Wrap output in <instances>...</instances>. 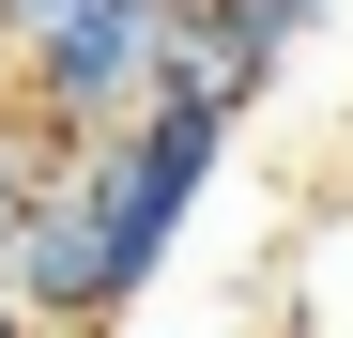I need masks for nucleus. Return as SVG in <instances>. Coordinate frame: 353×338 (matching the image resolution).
I'll list each match as a JSON object with an SVG mask.
<instances>
[{
  "label": "nucleus",
  "mask_w": 353,
  "mask_h": 338,
  "mask_svg": "<svg viewBox=\"0 0 353 338\" xmlns=\"http://www.w3.org/2000/svg\"><path fill=\"white\" fill-rule=\"evenodd\" d=\"M215 154H230V108L200 92H154L92 139V200H108V246H123V308L154 292V261L185 246V215L215 200Z\"/></svg>",
  "instance_id": "f257e3e1"
},
{
  "label": "nucleus",
  "mask_w": 353,
  "mask_h": 338,
  "mask_svg": "<svg viewBox=\"0 0 353 338\" xmlns=\"http://www.w3.org/2000/svg\"><path fill=\"white\" fill-rule=\"evenodd\" d=\"M169 16H185V0H62L46 31H16L31 108H46V123H77V139H108L123 108L169 92Z\"/></svg>",
  "instance_id": "f03ea898"
},
{
  "label": "nucleus",
  "mask_w": 353,
  "mask_h": 338,
  "mask_svg": "<svg viewBox=\"0 0 353 338\" xmlns=\"http://www.w3.org/2000/svg\"><path fill=\"white\" fill-rule=\"evenodd\" d=\"M0 277H16V308H31V323H62V338L123 308V246H108V200H92V154H77L62 185L31 200V231H16V261H0Z\"/></svg>",
  "instance_id": "7ed1b4c3"
},
{
  "label": "nucleus",
  "mask_w": 353,
  "mask_h": 338,
  "mask_svg": "<svg viewBox=\"0 0 353 338\" xmlns=\"http://www.w3.org/2000/svg\"><path fill=\"white\" fill-rule=\"evenodd\" d=\"M169 92H200V108H230V123H246V108L276 92V46L230 16V0H185V16H169Z\"/></svg>",
  "instance_id": "20e7f679"
},
{
  "label": "nucleus",
  "mask_w": 353,
  "mask_h": 338,
  "mask_svg": "<svg viewBox=\"0 0 353 338\" xmlns=\"http://www.w3.org/2000/svg\"><path fill=\"white\" fill-rule=\"evenodd\" d=\"M230 16H246V31H261V46H276V62H292V46H307V31H323V16H338V0H230Z\"/></svg>",
  "instance_id": "39448f33"
},
{
  "label": "nucleus",
  "mask_w": 353,
  "mask_h": 338,
  "mask_svg": "<svg viewBox=\"0 0 353 338\" xmlns=\"http://www.w3.org/2000/svg\"><path fill=\"white\" fill-rule=\"evenodd\" d=\"M0 338H62V323H31V308H16V277H0Z\"/></svg>",
  "instance_id": "423d86ee"
},
{
  "label": "nucleus",
  "mask_w": 353,
  "mask_h": 338,
  "mask_svg": "<svg viewBox=\"0 0 353 338\" xmlns=\"http://www.w3.org/2000/svg\"><path fill=\"white\" fill-rule=\"evenodd\" d=\"M46 16H62V0H0V31H46Z\"/></svg>",
  "instance_id": "0eeeda50"
},
{
  "label": "nucleus",
  "mask_w": 353,
  "mask_h": 338,
  "mask_svg": "<svg viewBox=\"0 0 353 338\" xmlns=\"http://www.w3.org/2000/svg\"><path fill=\"white\" fill-rule=\"evenodd\" d=\"M77 338H92V323H77Z\"/></svg>",
  "instance_id": "6e6552de"
}]
</instances>
